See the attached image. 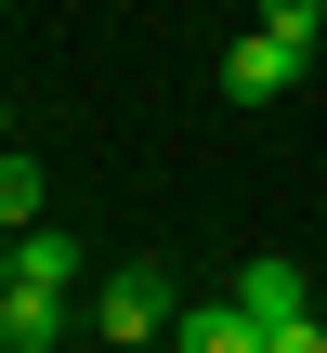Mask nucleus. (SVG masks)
Returning a JSON list of instances; mask_svg holds the SVG:
<instances>
[{
    "label": "nucleus",
    "mask_w": 327,
    "mask_h": 353,
    "mask_svg": "<svg viewBox=\"0 0 327 353\" xmlns=\"http://www.w3.org/2000/svg\"><path fill=\"white\" fill-rule=\"evenodd\" d=\"M92 327H105V341H170V275H157V262H118L105 301H92Z\"/></svg>",
    "instance_id": "nucleus-1"
},
{
    "label": "nucleus",
    "mask_w": 327,
    "mask_h": 353,
    "mask_svg": "<svg viewBox=\"0 0 327 353\" xmlns=\"http://www.w3.org/2000/svg\"><path fill=\"white\" fill-rule=\"evenodd\" d=\"M301 65H315V52H301V39H275V26H262V13H249V39H236V52H223V92H236V105H275V92H288V79H301Z\"/></svg>",
    "instance_id": "nucleus-2"
},
{
    "label": "nucleus",
    "mask_w": 327,
    "mask_h": 353,
    "mask_svg": "<svg viewBox=\"0 0 327 353\" xmlns=\"http://www.w3.org/2000/svg\"><path fill=\"white\" fill-rule=\"evenodd\" d=\"M66 301H79V288H39V275H13V301H0V353L66 341Z\"/></svg>",
    "instance_id": "nucleus-3"
},
{
    "label": "nucleus",
    "mask_w": 327,
    "mask_h": 353,
    "mask_svg": "<svg viewBox=\"0 0 327 353\" xmlns=\"http://www.w3.org/2000/svg\"><path fill=\"white\" fill-rule=\"evenodd\" d=\"M170 341L184 353H262V314L249 301H197V314H170Z\"/></svg>",
    "instance_id": "nucleus-4"
},
{
    "label": "nucleus",
    "mask_w": 327,
    "mask_h": 353,
    "mask_svg": "<svg viewBox=\"0 0 327 353\" xmlns=\"http://www.w3.org/2000/svg\"><path fill=\"white\" fill-rule=\"evenodd\" d=\"M13 275H39V288H79V236L26 223V236H13Z\"/></svg>",
    "instance_id": "nucleus-5"
},
{
    "label": "nucleus",
    "mask_w": 327,
    "mask_h": 353,
    "mask_svg": "<svg viewBox=\"0 0 327 353\" xmlns=\"http://www.w3.org/2000/svg\"><path fill=\"white\" fill-rule=\"evenodd\" d=\"M0 223H13V236L39 223V157H26V144H0Z\"/></svg>",
    "instance_id": "nucleus-6"
},
{
    "label": "nucleus",
    "mask_w": 327,
    "mask_h": 353,
    "mask_svg": "<svg viewBox=\"0 0 327 353\" xmlns=\"http://www.w3.org/2000/svg\"><path fill=\"white\" fill-rule=\"evenodd\" d=\"M262 26H275V39H301V52H315V39H327V0H262Z\"/></svg>",
    "instance_id": "nucleus-7"
},
{
    "label": "nucleus",
    "mask_w": 327,
    "mask_h": 353,
    "mask_svg": "<svg viewBox=\"0 0 327 353\" xmlns=\"http://www.w3.org/2000/svg\"><path fill=\"white\" fill-rule=\"evenodd\" d=\"M0 301H13V223H0Z\"/></svg>",
    "instance_id": "nucleus-8"
}]
</instances>
